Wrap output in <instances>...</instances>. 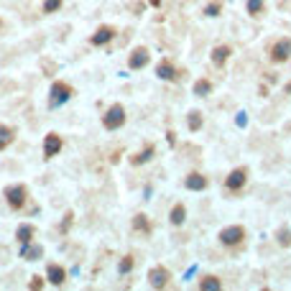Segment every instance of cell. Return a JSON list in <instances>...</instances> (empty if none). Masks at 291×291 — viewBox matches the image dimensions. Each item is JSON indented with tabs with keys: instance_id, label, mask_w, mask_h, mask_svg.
Wrapping results in <instances>:
<instances>
[{
	"instance_id": "cell-14",
	"label": "cell",
	"mask_w": 291,
	"mask_h": 291,
	"mask_svg": "<svg viewBox=\"0 0 291 291\" xmlns=\"http://www.w3.org/2000/svg\"><path fill=\"white\" fill-rule=\"evenodd\" d=\"M232 57V49L228 46V43H220V46H215L212 49V54H209V59H212V64L215 66H225V62Z\"/></svg>"
},
{
	"instance_id": "cell-8",
	"label": "cell",
	"mask_w": 291,
	"mask_h": 291,
	"mask_svg": "<svg viewBox=\"0 0 291 291\" xmlns=\"http://www.w3.org/2000/svg\"><path fill=\"white\" fill-rule=\"evenodd\" d=\"M248 182V169L245 166H238V169H232L228 176H225V189L228 192H240Z\"/></svg>"
},
{
	"instance_id": "cell-13",
	"label": "cell",
	"mask_w": 291,
	"mask_h": 291,
	"mask_svg": "<svg viewBox=\"0 0 291 291\" xmlns=\"http://www.w3.org/2000/svg\"><path fill=\"white\" fill-rule=\"evenodd\" d=\"M113 39H115V28H113V26H100V28L92 33L89 43H92V46H107Z\"/></svg>"
},
{
	"instance_id": "cell-25",
	"label": "cell",
	"mask_w": 291,
	"mask_h": 291,
	"mask_svg": "<svg viewBox=\"0 0 291 291\" xmlns=\"http://www.w3.org/2000/svg\"><path fill=\"white\" fill-rule=\"evenodd\" d=\"M133 268H136V258H133L130 253H128V255H123L120 263H118V271H120L123 276H125V273H130V271H133Z\"/></svg>"
},
{
	"instance_id": "cell-26",
	"label": "cell",
	"mask_w": 291,
	"mask_h": 291,
	"mask_svg": "<svg viewBox=\"0 0 291 291\" xmlns=\"http://www.w3.org/2000/svg\"><path fill=\"white\" fill-rule=\"evenodd\" d=\"M222 13V0H212V3H207V8H205V16H209V18H217Z\"/></svg>"
},
{
	"instance_id": "cell-10",
	"label": "cell",
	"mask_w": 291,
	"mask_h": 291,
	"mask_svg": "<svg viewBox=\"0 0 291 291\" xmlns=\"http://www.w3.org/2000/svg\"><path fill=\"white\" fill-rule=\"evenodd\" d=\"M62 136L59 133H49L46 138H43V159H54V156H59V151H62Z\"/></svg>"
},
{
	"instance_id": "cell-18",
	"label": "cell",
	"mask_w": 291,
	"mask_h": 291,
	"mask_svg": "<svg viewBox=\"0 0 291 291\" xmlns=\"http://www.w3.org/2000/svg\"><path fill=\"white\" fill-rule=\"evenodd\" d=\"M212 89H215V84H212L207 77H199V80H194L192 92H194L197 97H207V95H212Z\"/></svg>"
},
{
	"instance_id": "cell-22",
	"label": "cell",
	"mask_w": 291,
	"mask_h": 291,
	"mask_svg": "<svg viewBox=\"0 0 291 291\" xmlns=\"http://www.w3.org/2000/svg\"><path fill=\"white\" fill-rule=\"evenodd\" d=\"M197 286L202 289V291H217V289L222 286V281H220L217 276H202V278H199V284H197Z\"/></svg>"
},
{
	"instance_id": "cell-4",
	"label": "cell",
	"mask_w": 291,
	"mask_h": 291,
	"mask_svg": "<svg viewBox=\"0 0 291 291\" xmlns=\"http://www.w3.org/2000/svg\"><path fill=\"white\" fill-rule=\"evenodd\" d=\"M268 59L273 64H284L291 59V39L284 36V39H276L271 46H268Z\"/></svg>"
},
{
	"instance_id": "cell-9",
	"label": "cell",
	"mask_w": 291,
	"mask_h": 291,
	"mask_svg": "<svg viewBox=\"0 0 291 291\" xmlns=\"http://www.w3.org/2000/svg\"><path fill=\"white\" fill-rule=\"evenodd\" d=\"M148 64H151V51L146 46H136L128 54V66L130 69H146Z\"/></svg>"
},
{
	"instance_id": "cell-6",
	"label": "cell",
	"mask_w": 291,
	"mask_h": 291,
	"mask_svg": "<svg viewBox=\"0 0 291 291\" xmlns=\"http://www.w3.org/2000/svg\"><path fill=\"white\" fill-rule=\"evenodd\" d=\"M217 238H220L222 245L235 248V245H243V240H245V228H243V225H228V228L220 230Z\"/></svg>"
},
{
	"instance_id": "cell-23",
	"label": "cell",
	"mask_w": 291,
	"mask_h": 291,
	"mask_svg": "<svg viewBox=\"0 0 291 291\" xmlns=\"http://www.w3.org/2000/svg\"><path fill=\"white\" fill-rule=\"evenodd\" d=\"M202 123H205V118H202V113H199V110H192V113L187 115V128L192 130V133H197L199 128H202Z\"/></svg>"
},
{
	"instance_id": "cell-29",
	"label": "cell",
	"mask_w": 291,
	"mask_h": 291,
	"mask_svg": "<svg viewBox=\"0 0 291 291\" xmlns=\"http://www.w3.org/2000/svg\"><path fill=\"white\" fill-rule=\"evenodd\" d=\"M43 286H46V281H43L41 276H31V281H28V289L39 291V289H43Z\"/></svg>"
},
{
	"instance_id": "cell-2",
	"label": "cell",
	"mask_w": 291,
	"mask_h": 291,
	"mask_svg": "<svg viewBox=\"0 0 291 291\" xmlns=\"http://www.w3.org/2000/svg\"><path fill=\"white\" fill-rule=\"evenodd\" d=\"M72 97H74V87H72L69 82H62V80L51 82L49 107H59V105H64V103H66V100H72Z\"/></svg>"
},
{
	"instance_id": "cell-11",
	"label": "cell",
	"mask_w": 291,
	"mask_h": 291,
	"mask_svg": "<svg viewBox=\"0 0 291 291\" xmlns=\"http://www.w3.org/2000/svg\"><path fill=\"white\" fill-rule=\"evenodd\" d=\"M184 187L189 189V192H205V189L209 187V179L205 174H199V171H189L187 179H184Z\"/></svg>"
},
{
	"instance_id": "cell-32",
	"label": "cell",
	"mask_w": 291,
	"mask_h": 291,
	"mask_svg": "<svg viewBox=\"0 0 291 291\" xmlns=\"http://www.w3.org/2000/svg\"><path fill=\"white\" fill-rule=\"evenodd\" d=\"M161 3H164V0H148V5H153V8H159Z\"/></svg>"
},
{
	"instance_id": "cell-33",
	"label": "cell",
	"mask_w": 291,
	"mask_h": 291,
	"mask_svg": "<svg viewBox=\"0 0 291 291\" xmlns=\"http://www.w3.org/2000/svg\"><path fill=\"white\" fill-rule=\"evenodd\" d=\"M0 28H3V21H0Z\"/></svg>"
},
{
	"instance_id": "cell-17",
	"label": "cell",
	"mask_w": 291,
	"mask_h": 291,
	"mask_svg": "<svg viewBox=\"0 0 291 291\" xmlns=\"http://www.w3.org/2000/svg\"><path fill=\"white\" fill-rule=\"evenodd\" d=\"M133 232H141V235H153V225H151V220L148 215H136L133 217Z\"/></svg>"
},
{
	"instance_id": "cell-24",
	"label": "cell",
	"mask_w": 291,
	"mask_h": 291,
	"mask_svg": "<svg viewBox=\"0 0 291 291\" xmlns=\"http://www.w3.org/2000/svg\"><path fill=\"white\" fill-rule=\"evenodd\" d=\"M245 10H248V16H263V10H266V0H248L245 3Z\"/></svg>"
},
{
	"instance_id": "cell-7",
	"label": "cell",
	"mask_w": 291,
	"mask_h": 291,
	"mask_svg": "<svg viewBox=\"0 0 291 291\" xmlns=\"http://www.w3.org/2000/svg\"><path fill=\"white\" fill-rule=\"evenodd\" d=\"M171 271L166 266H153L148 271V286L151 289H169L171 286Z\"/></svg>"
},
{
	"instance_id": "cell-21",
	"label": "cell",
	"mask_w": 291,
	"mask_h": 291,
	"mask_svg": "<svg viewBox=\"0 0 291 291\" xmlns=\"http://www.w3.org/2000/svg\"><path fill=\"white\" fill-rule=\"evenodd\" d=\"M21 255H23L26 261H39L41 255H43V248H41V245H33V243H28V245H23V250H21Z\"/></svg>"
},
{
	"instance_id": "cell-16",
	"label": "cell",
	"mask_w": 291,
	"mask_h": 291,
	"mask_svg": "<svg viewBox=\"0 0 291 291\" xmlns=\"http://www.w3.org/2000/svg\"><path fill=\"white\" fill-rule=\"evenodd\" d=\"M33 238H36V225H31V222H23V225H18V230H16V240H18L21 245L33 243Z\"/></svg>"
},
{
	"instance_id": "cell-28",
	"label": "cell",
	"mask_w": 291,
	"mask_h": 291,
	"mask_svg": "<svg viewBox=\"0 0 291 291\" xmlns=\"http://www.w3.org/2000/svg\"><path fill=\"white\" fill-rule=\"evenodd\" d=\"M276 238H278V245H284V248H289V245H291V230H289V228H281V230H278V235H276Z\"/></svg>"
},
{
	"instance_id": "cell-3",
	"label": "cell",
	"mask_w": 291,
	"mask_h": 291,
	"mask_svg": "<svg viewBox=\"0 0 291 291\" xmlns=\"http://www.w3.org/2000/svg\"><path fill=\"white\" fill-rule=\"evenodd\" d=\"M125 120H128L125 107H123L120 103H115V105H110V107L105 110V115H103V125H105V130H118V128L125 125Z\"/></svg>"
},
{
	"instance_id": "cell-5",
	"label": "cell",
	"mask_w": 291,
	"mask_h": 291,
	"mask_svg": "<svg viewBox=\"0 0 291 291\" xmlns=\"http://www.w3.org/2000/svg\"><path fill=\"white\" fill-rule=\"evenodd\" d=\"M156 77L164 80V82H179L184 77V69H179L171 59H161L159 64H156Z\"/></svg>"
},
{
	"instance_id": "cell-31",
	"label": "cell",
	"mask_w": 291,
	"mask_h": 291,
	"mask_svg": "<svg viewBox=\"0 0 291 291\" xmlns=\"http://www.w3.org/2000/svg\"><path fill=\"white\" fill-rule=\"evenodd\" d=\"M166 136H169V143H171V146L176 143V133H174V130H169V133H166Z\"/></svg>"
},
{
	"instance_id": "cell-1",
	"label": "cell",
	"mask_w": 291,
	"mask_h": 291,
	"mask_svg": "<svg viewBox=\"0 0 291 291\" xmlns=\"http://www.w3.org/2000/svg\"><path fill=\"white\" fill-rule=\"evenodd\" d=\"M5 202L10 209H23L28 202V187L26 184H8L5 187Z\"/></svg>"
},
{
	"instance_id": "cell-15",
	"label": "cell",
	"mask_w": 291,
	"mask_h": 291,
	"mask_svg": "<svg viewBox=\"0 0 291 291\" xmlns=\"http://www.w3.org/2000/svg\"><path fill=\"white\" fill-rule=\"evenodd\" d=\"M153 156H156V146H153V143H146L138 153H133V156H130V164H133V166L148 164V161L153 159Z\"/></svg>"
},
{
	"instance_id": "cell-12",
	"label": "cell",
	"mask_w": 291,
	"mask_h": 291,
	"mask_svg": "<svg viewBox=\"0 0 291 291\" xmlns=\"http://www.w3.org/2000/svg\"><path fill=\"white\" fill-rule=\"evenodd\" d=\"M46 281L51 286H64L66 284V268L59 263H49L46 266Z\"/></svg>"
},
{
	"instance_id": "cell-20",
	"label": "cell",
	"mask_w": 291,
	"mask_h": 291,
	"mask_svg": "<svg viewBox=\"0 0 291 291\" xmlns=\"http://www.w3.org/2000/svg\"><path fill=\"white\" fill-rule=\"evenodd\" d=\"M13 141H16V128H10V125H5V123H0V151H5Z\"/></svg>"
},
{
	"instance_id": "cell-27",
	"label": "cell",
	"mask_w": 291,
	"mask_h": 291,
	"mask_svg": "<svg viewBox=\"0 0 291 291\" xmlns=\"http://www.w3.org/2000/svg\"><path fill=\"white\" fill-rule=\"evenodd\" d=\"M64 5V0H43V13H57V10Z\"/></svg>"
},
{
	"instance_id": "cell-19",
	"label": "cell",
	"mask_w": 291,
	"mask_h": 291,
	"mask_svg": "<svg viewBox=\"0 0 291 291\" xmlns=\"http://www.w3.org/2000/svg\"><path fill=\"white\" fill-rule=\"evenodd\" d=\"M184 220H187V207L182 202H176L171 207V212H169V222H171L174 228H179V225H184Z\"/></svg>"
},
{
	"instance_id": "cell-30",
	"label": "cell",
	"mask_w": 291,
	"mask_h": 291,
	"mask_svg": "<svg viewBox=\"0 0 291 291\" xmlns=\"http://www.w3.org/2000/svg\"><path fill=\"white\" fill-rule=\"evenodd\" d=\"M72 222H74V215H72V212H66V215H64V220H62V232H66V230H69V228H72Z\"/></svg>"
}]
</instances>
